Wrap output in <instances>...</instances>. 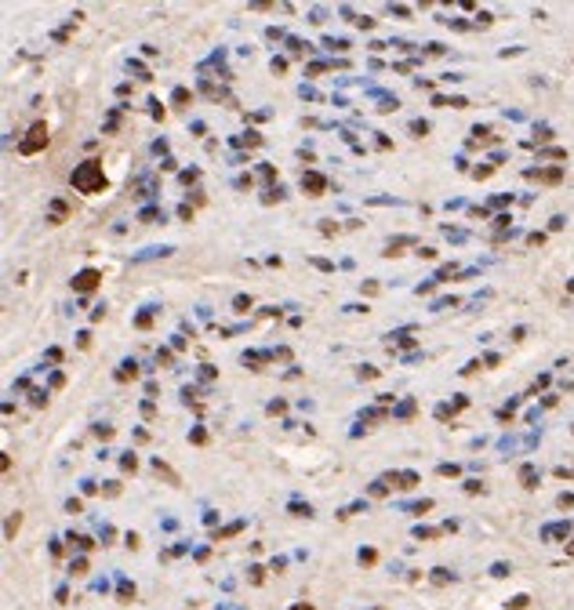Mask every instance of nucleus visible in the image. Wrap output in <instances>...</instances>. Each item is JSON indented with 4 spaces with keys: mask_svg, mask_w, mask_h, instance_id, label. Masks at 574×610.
<instances>
[{
    "mask_svg": "<svg viewBox=\"0 0 574 610\" xmlns=\"http://www.w3.org/2000/svg\"><path fill=\"white\" fill-rule=\"evenodd\" d=\"M302 189L309 193V196H320V193L327 189V178L316 174V171H309V174H302Z\"/></svg>",
    "mask_w": 574,
    "mask_h": 610,
    "instance_id": "obj_4",
    "label": "nucleus"
},
{
    "mask_svg": "<svg viewBox=\"0 0 574 610\" xmlns=\"http://www.w3.org/2000/svg\"><path fill=\"white\" fill-rule=\"evenodd\" d=\"M567 552H571V556H574V541H571V545H567Z\"/></svg>",
    "mask_w": 574,
    "mask_h": 610,
    "instance_id": "obj_14",
    "label": "nucleus"
},
{
    "mask_svg": "<svg viewBox=\"0 0 574 610\" xmlns=\"http://www.w3.org/2000/svg\"><path fill=\"white\" fill-rule=\"evenodd\" d=\"M18 523H22V516H11V520H7V538H15V530H18Z\"/></svg>",
    "mask_w": 574,
    "mask_h": 610,
    "instance_id": "obj_7",
    "label": "nucleus"
},
{
    "mask_svg": "<svg viewBox=\"0 0 574 610\" xmlns=\"http://www.w3.org/2000/svg\"><path fill=\"white\" fill-rule=\"evenodd\" d=\"M233 305H236V312H247V309H251V298H244V294H240Z\"/></svg>",
    "mask_w": 574,
    "mask_h": 610,
    "instance_id": "obj_9",
    "label": "nucleus"
},
{
    "mask_svg": "<svg viewBox=\"0 0 574 610\" xmlns=\"http://www.w3.org/2000/svg\"><path fill=\"white\" fill-rule=\"evenodd\" d=\"M411 131H414V135H418V138H422L425 131H429V124H425V120H414V124H411Z\"/></svg>",
    "mask_w": 574,
    "mask_h": 610,
    "instance_id": "obj_8",
    "label": "nucleus"
},
{
    "mask_svg": "<svg viewBox=\"0 0 574 610\" xmlns=\"http://www.w3.org/2000/svg\"><path fill=\"white\" fill-rule=\"evenodd\" d=\"M138 371H135V363H124V371H120V382H124V378H135Z\"/></svg>",
    "mask_w": 574,
    "mask_h": 610,
    "instance_id": "obj_11",
    "label": "nucleus"
},
{
    "mask_svg": "<svg viewBox=\"0 0 574 610\" xmlns=\"http://www.w3.org/2000/svg\"><path fill=\"white\" fill-rule=\"evenodd\" d=\"M520 479H523V487H534V479H538V476H534V469H531V465H527V469H523V472H520Z\"/></svg>",
    "mask_w": 574,
    "mask_h": 610,
    "instance_id": "obj_6",
    "label": "nucleus"
},
{
    "mask_svg": "<svg viewBox=\"0 0 574 610\" xmlns=\"http://www.w3.org/2000/svg\"><path fill=\"white\" fill-rule=\"evenodd\" d=\"M560 508H574V494H560Z\"/></svg>",
    "mask_w": 574,
    "mask_h": 610,
    "instance_id": "obj_12",
    "label": "nucleus"
},
{
    "mask_svg": "<svg viewBox=\"0 0 574 610\" xmlns=\"http://www.w3.org/2000/svg\"><path fill=\"white\" fill-rule=\"evenodd\" d=\"M73 189L84 193V196L106 193V171H102V164L98 160H84L80 167H73Z\"/></svg>",
    "mask_w": 574,
    "mask_h": 610,
    "instance_id": "obj_1",
    "label": "nucleus"
},
{
    "mask_svg": "<svg viewBox=\"0 0 574 610\" xmlns=\"http://www.w3.org/2000/svg\"><path fill=\"white\" fill-rule=\"evenodd\" d=\"M531 178H538V182H560V178H563V171H560V167H549V171H531Z\"/></svg>",
    "mask_w": 574,
    "mask_h": 610,
    "instance_id": "obj_5",
    "label": "nucleus"
},
{
    "mask_svg": "<svg viewBox=\"0 0 574 610\" xmlns=\"http://www.w3.org/2000/svg\"><path fill=\"white\" fill-rule=\"evenodd\" d=\"M48 138H51V135H48V124L40 120V124H33L29 131H26V138L18 142V153H22V156H33V153H40L44 145H48Z\"/></svg>",
    "mask_w": 574,
    "mask_h": 610,
    "instance_id": "obj_2",
    "label": "nucleus"
},
{
    "mask_svg": "<svg viewBox=\"0 0 574 610\" xmlns=\"http://www.w3.org/2000/svg\"><path fill=\"white\" fill-rule=\"evenodd\" d=\"M414 483H418V476H414V472H403V476H400V487H414Z\"/></svg>",
    "mask_w": 574,
    "mask_h": 610,
    "instance_id": "obj_10",
    "label": "nucleus"
},
{
    "mask_svg": "<svg viewBox=\"0 0 574 610\" xmlns=\"http://www.w3.org/2000/svg\"><path fill=\"white\" fill-rule=\"evenodd\" d=\"M287 610H313V607H305V603H294V607H287Z\"/></svg>",
    "mask_w": 574,
    "mask_h": 610,
    "instance_id": "obj_13",
    "label": "nucleus"
},
{
    "mask_svg": "<svg viewBox=\"0 0 574 610\" xmlns=\"http://www.w3.org/2000/svg\"><path fill=\"white\" fill-rule=\"evenodd\" d=\"M98 280H102V273H98V269H80L77 276H73V291L87 294V291H95V287H98Z\"/></svg>",
    "mask_w": 574,
    "mask_h": 610,
    "instance_id": "obj_3",
    "label": "nucleus"
}]
</instances>
